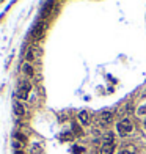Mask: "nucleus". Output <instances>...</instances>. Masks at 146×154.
<instances>
[{
	"label": "nucleus",
	"mask_w": 146,
	"mask_h": 154,
	"mask_svg": "<svg viewBox=\"0 0 146 154\" xmlns=\"http://www.w3.org/2000/svg\"><path fill=\"white\" fill-rule=\"evenodd\" d=\"M116 130H118V134H120L121 137H127L134 130V123L130 121L129 118H124V120H121L116 124Z\"/></svg>",
	"instance_id": "1"
},
{
	"label": "nucleus",
	"mask_w": 146,
	"mask_h": 154,
	"mask_svg": "<svg viewBox=\"0 0 146 154\" xmlns=\"http://www.w3.org/2000/svg\"><path fill=\"white\" fill-rule=\"evenodd\" d=\"M30 91H32V83H30L28 80H24V82H21V83H19V87H17V91H16L17 99H22V101H25V99L28 98Z\"/></svg>",
	"instance_id": "2"
},
{
	"label": "nucleus",
	"mask_w": 146,
	"mask_h": 154,
	"mask_svg": "<svg viewBox=\"0 0 146 154\" xmlns=\"http://www.w3.org/2000/svg\"><path fill=\"white\" fill-rule=\"evenodd\" d=\"M113 121V112H102L99 115V124L101 126H109Z\"/></svg>",
	"instance_id": "3"
},
{
	"label": "nucleus",
	"mask_w": 146,
	"mask_h": 154,
	"mask_svg": "<svg viewBox=\"0 0 146 154\" xmlns=\"http://www.w3.org/2000/svg\"><path fill=\"white\" fill-rule=\"evenodd\" d=\"M44 30H46V25L43 22H38V24L33 27V32H32L35 40H41V38L44 36Z\"/></svg>",
	"instance_id": "4"
},
{
	"label": "nucleus",
	"mask_w": 146,
	"mask_h": 154,
	"mask_svg": "<svg viewBox=\"0 0 146 154\" xmlns=\"http://www.w3.org/2000/svg\"><path fill=\"white\" fill-rule=\"evenodd\" d=\"M14 113H16L19 118L25 117V107H24V104H22L21 101H16V102H14Z\"/></svg>",
	"instance_id": "5"
},
{
	"label": "nucleus",
	"mask_w": 146,
	"mask_h": 154,
	"mask_svg": "<svg viewBox=\"0 0 146 154\" xmlns=\"http://www.w3.org/2000/svg\"><path fill=\"white\" fill-rule=\"evenodd\" d=\"M79 120H80V123H82L83 126H88L91 123V117H90V113H88L86 110H82L79 113Z\"/></svg>",
	"instance_id": "6"
},
{
	"label": "nucleus",
	"mask_w": 146,
	"mask_h": 154,
	"mask_svg": "<svg viewBox=\"0 0 146 154\" xmlns=\"http://www.w3.org/2000/svg\"><path fill=\"white\" fill-rule=\"evenodd\" d=\"M115 148H116V145H115V143H102L101 154H113Z\"/></svg>",
	"instance_id": "7"
},
{
	"label": "nucleus",
	"mask_w": 146,
	"mask_h": 154,
	"mask_svg": "<svg viewBox=\"0 0 146 154\" xmlns=\"http://www.w3.org/2000/svg\"><path fill=\"white\" fill-rule=\"evenodd\" d=\"M38 57V51L35 47H30L28 51H27V53H25V60H27V63H30V61H33L35 58Z\"/></svg>",
	"instance_id": "8"
},
{
	"label": "nucleus",
	"mask_w": 146,
	"mask_h": 154,
	"mask_svg": "<svg viewBox=\"0 0 146 154\" xmlns=\"http://www.w3.org/2000/svg\"><path fill=\"white\" fill-rule=\"evenodd\" d=\"M22 71H24V74L27 77H33L35 76V69H33V66L30 63H24V65H22Z\"/></svg>",
	"instance_id": "9"
},
{
	"label": "nucleus",
	"mask_w": 146,
	"mask_h": 154,
	"mask_svg": "<svg viewBox=\"0 0 146 154\" xmlns=\"http://www.w3.org/2000/svg\"><path fill=\"white\" fill-rule=\"evenodd\" d=\"M14 140H17V142H21V143L22 145H24V143H27V137L24 135V134H14Z\"/></svg>",
	"instance_id": "10"
},
{
	"label": "nucleus",
	"mask_w": 146,
	"mask_h": 154,
	"mask_svg": "<svg viewBox=\"0 0 146 154\" xmlns=\"http://www.w3.org/2000/svg\"><path fill=\"white\" fill-rule=\"evenodd\" d=\"M72 132H74L75 135H82V134H83V130H82V128H80V126L77 124V123H74V124H72Z\"/></svg>",
	"instance_id": "11"
},
{
	"label": "nucleus",
	"mask_w": 146,
	"mask_h": 154,
	"mask_svg": "<svg viewBox=\"0 0 146 154\" xmlns=\"http://www.w3.org/2000/svg\"><path fill=\"white\" fill-rule=\"evenodd\" d=\"M83 151H85V149L80 148V146H74V148H72V153H74V154H82Z\"/></svg>",
	"instance_id": "12"
},
{
	"label": "nucleus",
	"mask_w": 146,
	"mask_h": 154,
	"mask_svg": "<svg viewBox=\"0 0 146 154\" xmlns=\"http://www.w3.org/2000/svg\"><path fill=\"white\" fill-rule=\"evenodd\" d=\"M137 113L138 115H146V104H145V105H141L140 109L137 110Z\"/></svg>",
	"instance_id": "13"
},
{
	"label": "nucleus",
	"mask_w": 146,
	"mask_h": 154,
	"mask_svg": "<svg viewBox=\"0 0 146 154\" xmlns=\"http://www.w3.org/2000/svg\"><path fill=\"white\" fill-rule=\"evenodd\" d=\"M118 154H132V153H129V151H127V149H122V151H120V153H118Z\"/></svg>",
	"instance_id": "14"
},
{
	"label": "nucleus",
	"mask_w": 146,
	"mask_h": 154,
	"mask_svg": "<svg viewBox=\"0 0 146 154\" xmlns=\"http://www.w3.org/2000/svg\"><path fill=\"white\" fill-rule=\"evenodd\" d=\"M145 129H146V120H145Z\"/></svg>",
	"instance_id": "15"
}]
</instances>
